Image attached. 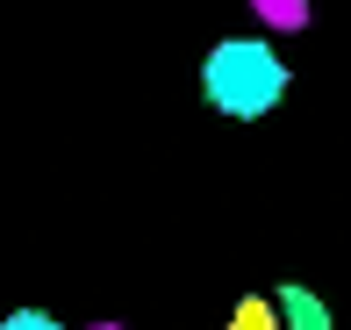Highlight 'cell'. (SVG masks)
Wrapping results in <instances>:
<instances>
[{
    "instance_id": "obj_1",
    "label": "cell",
    "mask_w": 351,
    "mask_h": 330,
    "mask_svg": "<svg viewBox=\"0 0 351 330\" xmlns=\"http://www.w3.org/2000/svg\"><path fill=\"white\" fill-rule=\"evenodd\" d=\"M294 86V65L280 58L273 36H222L201 58V101L230 122H265Z\"/></svg>"
},
{
    "instance_id": "obj_2",
    "label": "cell",
    "mask_w": 351,
    "mask_h": 330,
    "mask_svg": "<svg viewBox=\"0 0 351 330\" xmlns=\"http://www.w3.org/2000/svg\"><path fill=\"white\" fill-rule=\"evenodd\" d=\"M265 302H273L280 330H337V316H330V302H323L315 287H301V280H287V287H273Z\"/></svg>"
},
{
    "instance_id": "obj_4",
    "label": "cell",
    "mask_w": 351,
    "mask_h": 330,
    "mask_svg": "<svg viewBox=\"0 0 351 330\" xmlns=\"http://www.w3.org/2000/svg\"><path fill=\"white\" fill-rule=\"evenodd\" d=\"M0 330H65L51 316V309H8V316H0Z\"/></svg>"
},
{
    "instance_id": "obj_3",
    "label": "cell",
    "mask_w": 351,
    "mask_h": 330,
    "mask_svg": "<svg viewBox=\"0 0 351 330\" xmlns=\"http://www.w3.org/2000/svg\"><path fill=\"white\" fill-rule=\"evenodd\" d=\"M222 330H280V316H273L265 294H237V309H230V323H222Z\"/></svg>"
}]
</instances>
